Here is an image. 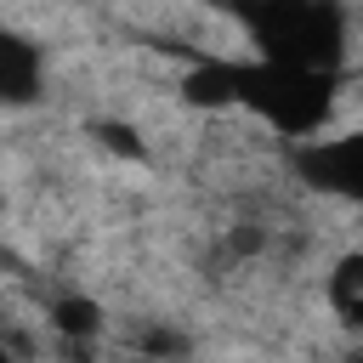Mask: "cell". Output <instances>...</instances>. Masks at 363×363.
<instances>
[{
	"instance_id": "1",
	"label": "cell",
	"mask_w": 363,
	"mask_h": 363,
	"mask_svg": "<svg viewBox=\"0 0 363 363\" xmlns=\"http://www.w3.org/2000/svg\"><path fill=\"white\" fill-rule=\"evenodd\" d=\"M301 170H306L318 187L363 193V130L335 136V142H323V147H306V153H301Z\"/></svg>"
},
{
	"instance_id": "2",
	"label": "cell",
	"mask_w": 363,
	"mask_h": 363,
	"mask_svg": "<svg viewBox=\"0 0 363 363\" xmlns=\"http://www.w3.org/2000/svg\"><path fill=\"white\" fill-rule=\"evenodd\" d=\"M0 68H6V102H28L34 91H40V57H34V45L28 40H6L0 45Z\"/></svg>"
},
{
	"instance_id": "3",
	"label": "cell",
	"mask_w": 363,
	"mask_h": 363,
	"mask_svg": "<svg viewBox=\"0 0 363 363\" xmlns=\"http://www.w3.org/2000/svg\"><path fill=\"white\" fill-rule=\"evenodd\" d=\"M329 301H335V312H346V318L363 312V255H346V261L335 267V278H329Z\"/></svg>"
},
{
	"instance_id": "4",
	"label": "cell",
	"mask_w": 363,
	"mask_h": 363,
	"mask_svg": "<svg viewBox=\"0 0 363 363\" xmlns=\"http://www.w3.org/2000/svg\"><path fill=\"white\" fill-rule=\"evenodd\" d=\"M51 323H57L68 340H91V335H96V323H102V312H96L91 301H79V295H74V301H57V306H51Z\"/></svg>"
},
{
	"instance_id": "5",
	"label": "cell",
	"mask_w": 363,
	"mask_h": 363,
	"mask_svg": "<svg viewBox=\"0 0 363 363\" xmlns=\"http://www.w3.org/2000/svg\"><path fill=\"white\" fill-rule=\"evenodd\" d=\"M96 136H102V142H108V147H113V153H130V159H142V142H136V136H130V130H125V125H102V130H96Z\"/></svg>"
},
{
	"instance_id": "6",
	"label": "cell",
	"mask_w": 363,
	"mask_h": 363,
	"mask_svg": "<svg viewBox=\"0 0 363 363\" xmlns=\"http://www.w3.org/2000/svg\"><path fill=\"white\" fill-rule=\"evenodd\" d=\"M346 363H363V352H357V357H346Z\"/></svg>"
},
{
	"instance_id": "7",
	"label": "cell",
	"mask_w": 363,
	"mask_h": 363,
	"mask_svg": "<svg viewBox=\"0 0 363 363\" xmlns=\"http://www.w3.org/2000/svg\"><path fill=\"white\" fill-rule=\"evenodd\" d=\"M136 363H147V357H136Z\"/></svg>"
}]
</instances>
